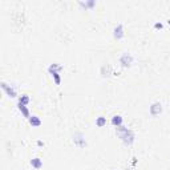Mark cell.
<instances>
[{
  "instance_id": "277c9868",
  "label": "cell",
  "mask_w": 170,
  "mask_h": 170,
  "mask_svg": "<svg viewBox=\"0 0 170 170\" xmlns=\"http://www.w3.org/2000/svg\"><path fill=\"white\" fill-rule=\"evenodd\" d=\"M149 112L150 114L153 116V117H155V116H160L162 113V105L161 102H153L149 108Z\"/></svg>"
},
{
  "instance_id": "9a60e30c",
  "label": "cell",
  "mask_w": 170,
  "mask_h": 170,
  "mask_svg": "<svg viewBox=\"0 0 170 170\" xmlns=\"http://www.w3.org/2000/svg\"><path fill=\"white\" fill-rule=\"evenodd\" d=\"M48 71H63V65L60 64H50L48 67Z\"/></svg>"
},
{
  "instance_id": "3957f363",
  "label": "cell",
  "mask_w": 170,
  "mask_h": 170,
  "mask_svg": "<svg viewBox=\"0 0 170 170\" xmlns=\"http://www.w3.org/2000/svg\"><path fill=\"white\" fill-rule=\"evenodd\" d=\"M120 64L124 68H129L130 65L133 64V56L130 55V53H124V55H121V57H120Z\"/></svg>"
},
{
  "instance_id": "9c48e42d",
  "label": "cell",
  "mask_w": 170,
  "mask_h": 170,
  "mask_svg": "<svg viewBox=\"0 0 170 170\" xmlns=\"http://www.w3.org/2000/svg\"><path fill=\"white\" fill-rule=\"evenodd\" d=\"M28 121H29L32 128H39V126L41 125V120L37 117V116H31V117L28 118Z\"/></svg>"
},
{
  "instance_id": "7a4b0ae2",
  "label": "cell",
  "mask_w": 170,
  "mask_h": 170,
  "mask_svg": "<svg viewBox=\"0 0 170 170\" xmlns=\"http://www.w3.org/2000/svg\"><path fill=\"white\" fill-rule=\"evenodd\" d=\"M2 89L5 92V95L8 96V97H11V99H15V97H17V93H16V89L13 88V86H11V85H8L7 82H2Z\"/></svg>"
},
{
  "instance_id": "30bf717a",
  "label": "cell",
  "mask_w": 170,
  "mask_h": 170,
  "mask_svg": "<svg viewBox=\"0 0 170 170\" xmlns=\"http://www.w3.org/2000/svg\"><path fill=\"white\" fill-rule=\"evenodd\" d=\"M17 109L20 110V113L23 114L24 117H27V118L31 117V113H29V109H28V106H25V105H23V104L17 102Z\"/></svg>"
},
{
  "instance_id": "8fae6325",
  "label": "cell",
  "mask_w": 170,
  "mask_h": 170,
  "mask_svg": "<svg viewBox=\"0 0 170 170\" xmlns=\"http://www.w3.org/2000/svg\"><path fill=\"white\" fill-rule=\"evenodd\" d=\"M49 75H52L53 80H55V84L56 85H60L61 84V76H60V71H48Z\"/></svg>"
},
{
  "instance_id": "2e32d148",
  "label": "cell",
  "mask_w": 170,
  "mask_h": 170,
  "mask_svg": "<svg viewBox=\"0 0 170 170\" xmlns=\"http://www.w3.org/2000/svg\"><path fill=\"white\" fill-rule=\"evenodd\" d=\"M154 28H155V29H162V28H164V25H162V23H155Z\"/></svg>"
},
{
  "instance_id": "52a82bcc",
  "label": "cell",
  "mask_w": 170,
  "mask_h": 170,
  "mask_svg": "<svg viewBox=\"0 0 170 170\" xmlns=\"http://www.w3.org/2000/svg\"><path fill=\"white\" fill-rule=\"evenodd\" d=\"M110 122H112V125H113V126H116V128H118V126H122V124H124V117H122V116H120V114H114L113 117H112Z\"/></svg>"
},
{
  "instance_id": "4fadbf2b",
  "label": "cell",
  "mask_w": 170,
  "mask_h": 170,
  "mask_svg": "<svg viewBox=\"0 0 170 170\" xmlns=\"http://www.w3.org/2000/svg\"><path fill=\"white\" fill-rule=\"evenodd\" d=\"M78 4L84 8H93L96 5V2L95 0H88V2H78Z\"/></svg>"
},
{
  "instance_id": "8992f818",
  "label": "cell",
  "mask_w": 170,
  "mask_h": 170,
  "mask_svg": "<svg viewBox=\"0 0 170 170\" xmlns=\"http://www.w3.org/2000/svg\"><path fill=\"white\" fill-rule=\"evenodd\" d=\"M73 142H75V145H77V146H80V147H84L86 145L85 138H84V136H82V133H76L75 137H73Z\"/></svg>"
},
{
  "instance_id": "6da1fadb",
  "label": "cell",
  "mask_w": 170,
  "mask_h": 170,
  "mask_svg": "<svg viewBox=\"0 0 170 170\" xmlns=\"http://www.w3.org/2000/svg\"><path fill=\"white\" fill-rule=\"evenodd\" d=\"M116 134L120 137V140L125 144V145H132V144L134 142V140H136L134 132H133L132 129L125 128L124 125H122V126H118V128H116Z\"/></svg>"
},
{
  "instance_id": "5bb4252c",
  "label": "cell",
  "mask_w": 170,
  "mask_h": 170,
  "mask_svg": "<svg viewBox=\"0 0 170 170\" xmlns=\"http://www.w3.org/2000/svg\"><path fill=\"white\" fill-rule=\"evenodd\" d=\"M19 104H23V105L27 106L28 104H29V96H27V95H23V96H20L19 97V101H17Z\"/></svg>"
},
{
  "instance_id": "ac0fdd59",
  "label": "cell",
  "mask_w": 170,
  "mask_h": 170,
  "mask_svg": "<svg viewBox=\"0 0 170 170\" xmlns=\"http://www.w3.org/2000/svg\"><path fill=\"white\" fill-rule=\"evenodd\" d=\"M168 24H169V25H170V19H169V20H168Z\"/></svg>"
},
{
  "instance_id": "5b68a950",
  "label": "cell",
  "mask_w": 170,
  "mask_h": 170,
  "mask_svg": "<svg viewBox=\"0 0 170 170\" xmlns=\"http://www.w3.org/2000/svg\"><path fill=\"white\" fill-rule=\"evenodd\" d=\"M113 36H114V39H117V40H121V39L125 36L124 25H122L121 23L117 24V25L114 27V29H113Z\"/></svg>"
},
{
  "instance_id": "7c38bea8",
  "label": "cell",
  "mask_w": 170,
  "mask_h": 170,
  "mask_svg": "<svg viewBox=\"0 0 170 170\" xmlns=\"http://www.w3.org/2000/svg\"><path fill=\"white\" fill-rule=\"evenodd\" d=\"M105 125H106V117L100 116V117L96 118V126H99V128H104Z\"/></svg>"
},
{
  "instance_id": "ba28073f",
  "label": "cell",
  "mask_w": 170,
  "mask_h": 170,
  "mask_svg": "<svg viewBox=\"0 0 170 170\" xmlns=\"http://www.w3.org/2000/svg\"><path fill=\"white\" fill-rule=\"evenodd\" d=\"M29 164H31L32 168L36 169V170H39V169H41V168H43V160H41V158H39V157L32 158Z\"/></svg>"
},
{
  "instance_id": "d6986e66",
  "label": "cell",
  "mask_w": 170,
  "mask_h": 170,
  "mask_svg": "<svg viewBox=\"0 0 170 170\" xmlns=\"http://www.w3.org/2000/svg\"><path fill=\"white\" fill-rule=\"evenodd\" d=\"M114 170H116V169H114Z\"/></svg>"
},
{
  "instance_id": "e0dca14e",
  "label": "cell",
  "mask_w": 170,
  "mask_h": 170,
  "mask_svg": "<svg viewBox=\"0 0 170 170\" xmlns=\"http://www.w3.org/2000/svg\"><path fill=\"white\" fill-rule=\"evenodd\" d=\"M37 146H44V142L43 141H37Z\"/></svg>"
}]
</instances>
